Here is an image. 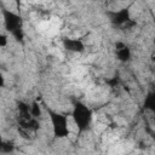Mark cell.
Instances as JSON below:
<instances>
[{
	"label": "cell",
	"mask_w": 155,
	"mask_h": 155,
	"mask_svg": "<svg viewBox=\"0 0 155 155\" xmlns=\"http://www.w3.org/2000/svg\"><path fill=\"white\" fill-rule=\"evenodd\" d=\"M71 117L79 133H82L90 128L93 119V113L91 108L87 107L85 103L76 102L71 110Z\"/></svg>",
	"instance_id": "cell-1"
},
{
	"label": "cell",
	"mask_w": 155,
	"mask_h": 155,
	"mask_svg": "<svg viewBox=\"0 0 155 155\" xmlns=\"http://www.w3.org/2000/svg\"><path fill=\"white\" fill-rule=\"evenodd\" d=\"M2 19L5 29L17 40L23 39V21L22 17L12 10L2 8Z\"/></svg>",
	"instance_id": "cell-2"
},
{
	"label": "cell",
	"mask_w": 155,
	"mask_h": 155,
	"mask_svg": "<svg viewBox=\"0 0 155 155\" xmlns=\"http://www.w3.org/2000/svg\"><path fill=\"white\" fill-rule=\"evenodd\" d=\"M47 114H48V117H50V121H51L53 136L58 139L68 137L69 133H70L68 117L64 114H61V113L51 110V109H47Z\"/></svg>",
	"instance_id": "cell-3"
},
{
	"label": "cell",
	"mask_w": 155,
	"mask_h": 155,
	"mask_svg": "<svg viewBox=\"0 0 155 155\" xmlns=\"http://www.w3.org/2000/svg\"><path fill=\"white\" fill-rule=\"evenodd\" d=\"M63 46L65 50L70 51V52H84L85 51V44L80 40V39H71V38H67L63 40Z\"/></svg>",
	"instance_id": "cell-4"
},
{
	"label": "cell",
	"mask_w": 155,
	"mask_h": 155,
	"mask_svg": "<svg viewBox=\"0 0 155 155\" xmlns=\"http://www.w3.org/2000/svg\"><path fill=\"white\" fill-rule=\"evenodd\" d=\"M111 22L116 25H125L131 18H130V11L128 8H121L119 11H115L111 13Z\"/></svg>",
	"instance_id": "cell-5"
},
{
	"label": "cell",
	"mask_w": 155,
	"mask_h": 155,
	"mask_svg": "<svg viewBox=\"0 0 155 155\" xmlns=\"http://www.w3.org/2000/svg\"><path fill=\"white\" fill-rule=\"evenodd\" d=\"M115 53H116L117 59L121 61V62H127L131 58V50H130V47L126 44L121 42V41L116 42V45H115Z\"/></svg>",
	"instance_id": "cell-6"
},
{
	"label": "cell",
	"mask_w": 155,
	"mask_h": 155,
	"mask_svg": "<svg viewBox=\"0 0 155 155\" xmlns=\"http://www.w3.org/2000/svg\"><path fill=\"white\" fill-rule=\"evenodd\" d=\"M29 113H30V116L34 117V119H38L42 115V111H41V107L39 104V102L34 101L31 104H30V108H29Z\"/></svg>",
	"instance_id": "cell-7"
},
{
	"label": "cell",
	"mask_w": 155,
	"mask_h": 155,
	"mask_svg": "<svg viewBox=\"0 0 155 155\" xmlns=\"http://www.w3.org/2000/svg\"><path fill=\"white\" fill-rule=\"evenodd\" d=\"M145 108L147 109H151L154 110V107H155V98H154V93H149L147 97H145Z\"/></svg>",
	"instance_id": "cell-8"
},
{
	"label": "cell",
	"mask_w": 155,
	"mask_h": 155,
	"mask_svg": "<svg viewBox=\"0 0 155 155\" xmlns=\"http://www.w3.org/2000/svg\"><path fill=\"white\" fill-rule=\"evenodd\" d=\"M13 149H15L13 143L4 140V144H2V147H1V150H0V151H2V153H5V154H8V153H12V151H13Z\"/></svg>",
	"instance_id": "cell-9"
},
{
	"label": "cell",
	"mask_w": 155,
	"mask_h": 155,
	"mask_svg": "<svg viewBox=\"0 0 155 155\" xmlns=\"http://www.w3.org/2000/svg\"><path fill=\"white\" fill-rule=\"evenodd\" d=\"M7 44H8V38H7V35L0 33V47H5V46H7Z\"/></svg>",
	"instance_id": "cell-10"
},
{
	"label": "cell",
	"mask_w": 155,
	"mask_h": 155,
	"mask_svg": "<svg viewBox=\"0 0 155 155\" xmlns=\"http://www.w3.org/2000/svg\"><path fill=\"white\" fill-rule=\"evenodd\" d=\"M4 85H5V78H4V75L0 73V88L4 87Z\"/></svg>",
	"instance_id": "cell-11"
},
{
	"label": "cell",
	"mask_w": 155,
	"mask_h": 155,
	"mask_svg": "<svg viewBox=\"0 0 155 155\" xmlns=\"http://www.w3.org/2000/svg\"><path fill=\"white\" fill-rule=\"evenodd\" d=\"M2 144H4V139H2V137H1V134H0V150H1Z\"/></svg>",
	"instance_id": "cell-12"
}]
</instances>
